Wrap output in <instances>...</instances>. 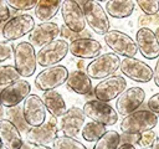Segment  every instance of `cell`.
<instances>
[{
	"label": "cell",
	"mask_w": 159,
	"mask_h": 149,
	"mask_svg": "<svg viewBox=\"0 0 159 149\" xmlns=\"http://www.w3.org/2000/svg\"><path fill=\"white\" fill-rule=\"evenodd\" d=\"M6 2L10 9L20 10V11H27V10L35 9L37 5L36 0H7Z\"/></svg>",
	"instance_id": "obj_32"
},
{
	"label": "cell",
	"mask_w": 159,
	"mask_h": 149,
	"mask_svg": "<svg viewBox=\"0 0 159 149\" xmlns=\"http://www.w3.org/2000/svg\"><path fill=\"white\" fill-rule=\"evenodd\" d=\"M157 139V135H155V132L152 129V130H147L144 133L140 134L139 137V140H138V145L140 148H152V145L154 144Z\"/></svg>",
	"instance_id": "obj_33"
},
{
	"label": "cell",
	"mask_w": 159,
	"mask_h": 149,
	"mask_svg": "<svg viewBox=\"0 0 159 149\" xmlns=\"http://www.w3.org/2000/svg\"><path fill=\"white\" fill-rule=\"evenodd\" d=\"M148 109L152 111L155 114H159V92L153 94L149 99H148Z\"/></svg>",
	"instance_id": "obj_37"
},
{
	"label": "cell",
	"mask_w": 159,
	"mask_h": 149,
	"mask_svg": "<svg viewBox=\"0 0 159 149\" xmlns=\"http://www.w3.org/2000/svg\"><path fill=\"white\" fill-rule=\"evenodd\" d=\"M22 114L25 122L30 128L40 127L45 123L46 119V107L43 101L37 94H30L26 97L22 104Z\"/></svg>",
	"instance_id": "obj_14"
},
{
	"label": "cell",
	"mask_w": 159,
	"mask_h": 149,
	"mask_svg": "<svg viewBox=\"0 0 159 149\" xmlns=\"http://www.w3.org/2000/svg\"><path fill=\"white\" fill-rule=\"evenodd\" d=\"M62 1L60 0H40L34 9L35 16L41 22H48L56 16L58 10H61Z\"/></svg>",
	"instance_id": "obj_25"
},
{
	"label": "cell",
	"mask_w": 159,
	"mask_h": 149,
	"mask_svg": "<svg viewBox=\"0 0 159 149\" xmlns=\"http://www.w3.org/2000/svg\"><path fill=\"white\" fill-rule=\"evenodd\" d=\"M58 128H57V120L55 117L51 115V118L45 122L40 127H32L26 132V140L27 143L35 145H47L50 143H53L57 138Z\"/></svg>",
	"instance_id": "obj_15"
},
{
	"label": "cell",
	"mask_w": 159,
	"mask_h": 149,
	"mask_svg": "<svg viewBox=\"0 0 159 149\" xmlns=\"http://www.w3.org/2000/svg\"><path fill=\"white\" fill-rule=\"evenodd\" d=\"M86 117H88L92 122L99 123L104 127L114 125L118 122V113L117 111L108 103L98 101V99H91L87 101L83 104L82 108Z\"/></svg>",
	"instance_id": "obj_6"
},
{
	"label": "cell",
	"mask_w": 159,
	"mask_h": 149,
	"mask_svg": "<svg viewBox=\"0 0 159 149\" xmlns=\"http://www.w3.org/2000/svg\"><path fill=\"white\" fill-rule=\"evenodd\" d=\"M103 40L106 45L113 51V53L124 57H135L138 53V47L135 41L119 30H109L104 36Z\"/></svg>",
	"instance_id": "obj_7"
},
{
	"label": "cell",
	"mask_w": 159,
	"mask_h": 149,
	"mask_svg": "<svg viewBox=\"0 0 159 149\" xmlns=\"http://www.w3.org/2000/svg\"><path fill=\"white\" fill-rule=\"evenodd\" d=\"M155 36H157L158 42H159V25H158V26H157V29H155Z\"/></svg>",
	"instance_id": "obj_44"
},
{
	"label": "cell",
	"mask_w": 159,
	"mask_h": 149,
	"mask_svg": "<svg viewBox=\"0 0 159 149\" xmlns=\"http://www.w3.org/2000/svg\"><path fill=\"white\" fill-rule=\"evenodd\" d=\"M67 88L77 94H89L92 92V81L82 70H73L67 78Z\"/></svg>",
	"instance_id": "obj_22"
},
{
	"label": "cell",
	"mask_w": 159,
	"mask_h": 149,
	"mask_svg": "<svg viewBox=\"0 0 159 149\" xmlns=\"http://www.w3.org/2000/svg\"><path fill=\"white\" fill-rule=\"evenodd\" d=\"M68 52H70V43L66 40L56 38V40L46 43L37 51V53H36L37 65H40L45 68L57 66V63H60L62 60H65V57L67 56Z\"/></svg>",
	"instance_id": "obj_5"
},
{
	"label": "cell",
	"mask_w": 159,
	"mask_h": 149,
	"mask_svg": "<svg viewBox=\"0 0 159 149\" xmlns=\"http://www.w3.org/2000/svg\"><path fill=\"white\" fill-rule=\"evenodd\" d=\"M158 115L149 109H138L124 117L120 122V130L124 134H142L152 130L158 124Z\"/></svg>",
	"instance_id": "obj_1"
},
{
	"label": "cell",
	"mask_w": 159,
	"mask_h": 149,
	"mask_svg": "<svg viewBox=\"0 0 159 149\" xmlns=\"http://www.w3.org/2000/svg\"><path fill=\"white\" fill-rule=\"evenodd\" d=\"M0 140L6 149H21L24 145L20 130L10 119L0 120Z\"/></svg>",
	"instance_id": "obj_21"
},
{
	"label": "cell",
	"mask_w": 159,
	"mask_h": 149,
	"mask_svg": "<svg viewBox=\"0 0 159 149\" xmlns=\"http://www.w3.org/2000/svg\"><path fill=\"white\" fill-rule=\"evenodd\" d=\"M14 46L9 41H0V65L14 55Z\"/></svg>",
	"instance_id": "obj_34"
},
{
	"label": "cell",
	"mask_w": 159,
	"mask_h": 149,
	"mask_svg": "<svg viewBox=\"0 0 159 149\" xmlns=\"http://www.w3.org/2000/svg\"><path fill=\"white\" fill-rule=\"evenodd\" d=\"M102 45L92 37L77 38L70 42V52L78 58H96L101 55Z\"/></svg>",
	"instance_id": "obj_20"
},
{
	"label": "cell",
	"mask_w": 159,
	"mask_h": 149,
	"mask_svg": "<svg viewBox=\"0 0 159 149\" xmlns=\"http://www.w3.org/2000/svg\"><path fill=\"white\" fill-rule=\"evenodd\" d=\"M35 20L31 15L29 14H20L16 15L14 17H11L2 27V37L5 38V41H15L19 40L21 37H24L25 35H30V32L34 30L35 27Z\"/></svg>",
	"instance_id": "obj_10"
},
{
	"label": "cell",
	"mask_w": 159,
	"mask_h": 149,
	"mask_svg": "<svg viewBox=\"0 0 159 149\" xmlns=\"http://www.w3.org/2000/svg\"><path fill=\"white\" fill-rule=\"evenodd\" d=\"M119 70L125 77L134 82L147 83L150 79H153L152 67L144 61L137 60L135 57H124L120 61Z\"/></svg>",
	"instance_id": "obj_12"
},
{
	"label": "cell",
	"mask_w": 159,
	"mask_h": 149,
	"mask_svg": "<svg viewBox=\"0 0 159 149\" xmlns=\"http://www.w3.org/2000/svg\"><path fill=\"white\" fill-rule=\"evenodd\" d=\"M84 113L78 107H71L60 119V130L66 137H77L80 132H82L84 123Z\"/></svg>",
	"instance_id": "obj_18"
},
{
	"label": "cell",
	"mask_w": 159,
	"mask_h": 149,
	"mask_svg": "<svg viewBox=\"0 0 159 149\" xmlns=\"http://www.w3.org/2000/svg\"><path fill=\"white\" fill-rule=\"evenodd\" d=\"M20 73L16 71L15 66L0 65V86H9L14 82L20 81Z\"/></svg>",
	"instance_id": "obj_28"
},
{
	"label": "cell",
	"mask_w": 159,
	"mask_h": 149,
	"mask_svg": "<svg viewBox=\"0 0 159 149\" xmlns=\"http://www.w3.org/2000/svg\"><path fill=\"white\" fill-rule=\"evenodd\" d=\"M83 34H84V31H83L82 34H75V32L70 31L65 25L60 26V35L62 36V40H71V41H75V40H77V38H84V37L81 36V35H83Z\"/></svg>",
	"instance_id": "obj_35"
},
{
	"label": "cell",
	"mask_w": 159,
	"mask_h": 149,
	"mask_svg": "<svg viewBox=\"0 0 159 149\" xmlns=\"http://www.w3.org/2000/svg\"><path fill=\"white\" fill-rule=\"evenodd\" d=\"M41 98L43 101V104L46 107V111H48L52 117L61 118L67 112L66 102H65L62 94L58 93L57 91L53 89V91L43 92Z\"/></svg>",
	"instance_id": "obj_23"
},
{
	"label": "cell",
	"mask_w": 159,
	"mask_h": 149,
	"mask_svg": "<svg viewBox=\"0 0 159 149\" xmlns=\"http://www.w3.org/2000/svg\"><path fill=\"white\" fill-rule=\"evenodd\" d=\"M52 144H53V149H87L80 140L66 135L57 137Z\"/></svg>",
	"instance_id": "obj_29"
},
{
	"label": "cell",
	"mask_w": 159,
	"mask_h": 149,
	"mask_svg": "<svg viewBox=\"0 0 159 149\" xmlns=\"http://www.w3.org/2000/svg\"><path fill=\"white\" fill-rule=\"evenodd\" d=\"M135 4L147 16H154L159 12V1L158 0H137Z\"/></svg>",
	"instance_id": "obj_31"
},
{
	"label": "cell",
	"mask_w": 159,
	"mask_h": 149,
	"mask_svg": "<svg viewBox=\"0 0 159 149\" xmlns=\"http://www.w3.org/2000/svg\"><path fill=\"white\" fill-rule=\"evenodd\" d=\"M145 99V92L140 87L127 88L116 101V111L118 114L127 117L130 113L138 111Z\"/></svg>",
	"instance_id": "obj_13"
},
{
	"label": "cell",
	"mask_w": 159,
	"mask_h": 149,
	"mask_svg": "<svg viewBox=\"0 0 159 149\" xmlns=\"http://www.w3.org/2000/svg\"><path fill=\"white\" fill-rule=\"evenodd\" d=\"M61 15L63 25L75 34H82L86 29V19L78 1L65 0L61 5Z\"/></svg>",
	"instance_id": "obj_11"
},
{
	"label": "cell",
	"mask_w": 159,
	"mask_h": 149,
	"mask_svg": "<svg viewBox=\"0 0 159 149\" xmlns=\"http://www.w3.org/2000/svg\"><path fill=\"white\" fill-rule=\"evenodd\" d=\"M106 127L99 124V123H96V122H88L83 125L82 128V137L84 140L87 142H97L104 133H106Z\"/></svg>",
	"instance_id": "obj_27"
},
{
	"label": "cell",
	"mask_w": 159,
	"mask_h": 149,
	"mask_svg": "<svg viewBox=\"0 0 159 149\" xmlns=\"http://www.w3.org/2000/svg\"><path fill=\"white\" fill-rule=\"evenodd\" d=\"M120 145V134L116 130H107L93 145L92 149H118Z\"/></svg>",
	"instance_id": "obj_26"
},
{
	"label": "cell",
	"mask_w": 159,
	"mask_h": 149,
	"mask_svg": "<svg viewBox=\"0 0 159 149\" xmlns=\"http://www.w3.org/2000/svg\"><path fill=\"white\" fill-rule=\"evenodd\" d=\"M2 117H4V106L0 103V120H1V119H4Z\"/></svg>",
	"instance_id": "obj_43"
},
{
	"label": "cell",
	"mask_w": 159,
	"mask_h": 149,
	"mask_svg": "<svg viewBox=\"0 0 159 149\" xmlns=\"http://www.w3.org/2000/svg\"><path fill=\"white\" fill-rule=\"evenodd\" d=\"M152 149H159V137H157V139H155L154 144L152 145Z\"/></svg>",
	"instance_id": "obj_41"
},
{
	"label": "cell",
	"mask_w": 159,
	"mask_h": 149,
	"mask_svg": "<svg viewBox=\"0 0 159 149\" xmlns=\"http://www.w3.org/2000/svg\"><path fill=\"white\" fill-rule=\"evenodd\" d=\"M32 149H53V148H50L47 145H35Z\"/></svg>",
	"instance_id": "obj_42"
},
{
	"label": "cell",
	"mask_w": 159,
	"mask_h": 149,
	"mask_svg": "<svg viewBox=\"0 0 159 149\" xmlns=\"http://www.w3.org/2000/svg\"><path fill=\"white\" fill-rule=\"evenodd\" d=\"M133 0H109L106 2V12L114 19L129 17L134 11Z\"/></svg>",
	"instance_id": "obj_24"
},
{
	"label": "cell",
	"mask_w": 159,
	"mask_h": 149,
	"mask_svg": "<svg viewBox=\"0 0 159 149\" xmlns=\"http://www.w3.org/2000/svg\"><path fill=\"white\" fill-rule=\"evenodd\" d=\"M1 147H2V143H1V140H0V149H1Z\"/></svg>",
	"instance_id": "obj_45"
},
{
	"label": "cell",
	"mask_w": 159,
	"mask_h": 149,
	"mask_svg": "<svg viewBox=\"0 0 159 149\" xmlns=\"http://www.w3.org/2000/svg\"><path fill=\"white\" fill-rule=\"evenodd\" d=\"M10 7L6 1L0 0V24L1 22H7L10 20Z\"/></svg>",
	"instance_id": "obj_36"
},
{
	"label": "cell",
	"mask_w": 159,
	"mask_h": 149,
	"mask_svg": "<svg viewBox=\"0 0 159 149\" xmlns=\"http://www.w3.org/2000/svg\"><path fill=\"white\" fill-rule=\"evenodd\" d=\"M120 61L119 56L113 52L102 53L87 65L86 73L91 79H106L114 76L120 67Z\"/></svg>",
	"instance_id": "obj_3"
},
{
	"label": "cell",
	"mask_w": 159,
	"mask_h": 149,
	"mask_svg": "<svg viewBox=\"0 0 159 149\" xmlns=\"http://www.w3.org/2000/svg\"><path fill=\"white\" fill-rule=\"evenodd\" d=\"M14 66L21 77H31L37 66L35 47L29 41L19 42L14 48Z\"/></svg>",
	"instance_id": "obj_4"
},
{
	"label": "cell",
	"mask_w": 159,
	"mask_h": 149,
	"mask_svg": "<svg viewBox=\"0 0 159 149\" xmlns=\"http://www.w3.org/2000/svg\"><path fill=\"white\" fill-rule=\"evenodd\" d=\"M118 149H135V147L132 144H120L118 147Z\"/></svg>",
	"instance_id": "obj_40"
},
{
	"label": "cell",
	"mask_w": 159,
	"mask_h": 149,
	"mask_svg": "<svg viewBox=\"0 0 159 149\" xmlns=\"http://www.w3.org/2000/svg\"><path fill=\"white\" fill-rule=\"evenodd\" d=\"M135 43L140 55L147 60L159 57V42L155 32L149 27H140L135 34Z\"/></svg>",
	"instance_id": "obj_17"
},
{
	"label": "cell",
	"mask_w": 159,
	"mask_h": 149,
	"mask_svg": "<svg viewBox=\"0 0 159 149\" xmlns=\"http://www.w3.org/2000/svg\"><path fill=\"white\" fill-rule=\"evenodd\" d=\"M127 89V81L123 76L114 74L106 79H102L93 88V94L96 99L102 102H111L118 98Z\"/></svg>",
	"instance_id": "obj_9"
},
{
	"label": "cell",
	"mask_w": 159,
	"mask_h": 149,
	"mask_svg": "<svg viewBox=\"0 0 159 149\" xmlns=\"http://www.w3.org/2000/svg\"><path fill=\"white\" fill-rule=\"evenodd\" d=\"M140 134H122L120 135V144H132L134 145L135 143L138 144Z\"/></svg>",
	"instance_id": "obj_38"
},
{
	"label": "cell",
	"mask_w": 159,
	"mask_h": 149,
	"mask_svg": "<svg viewBox=\"0 0 159 149\" xmlns=\"http://www.w3.org/2000/svg\"><path fill=\"white\" fill-rule=\"evenodd\" d=\"M153 81H154L155 86L159 87V57H158V60H157L155 68L153 70Z\"/></svg>",
	"instance_id": "obj_39"
},
{
	"label": "cell",
	"mask_w": 159,
	"mask_h": 149,
	"mask_svg": "<svg viewBox=\"0 0 159 149\" xmlns=\"http://www.w3.org/2000/svg\"><path fill=\"white\" fill-rule=\"evenodd\" d=\"M31 86L26 79H20L6 86L0 91V103L6 108L17 107V104L30 96Z\"/></svg>",
	"instance_id": "obj_16"
},
{
	"label": "cell",
	"mask_w": 159,
	"mask_h": 149,
	"mask_svg": "<svg viewBox=\"0 0 159 149\" xmlns=\"http://www.w3.org/2000/svg\"><path fill=\"white\" fill-rule=\"evenodd\" d=\"M60 35V26L56 22H40L34 27L29 35V42L35 46H45L46 43L53 41Z\"/></svg>",
	"instance_id": "obj_19"
},
{
	"label": "cell",
	"mask_w": 159,
	"mask_h": 149,
	"mask_svg": "<svg viewBox=\"0 0 159 149\" xmlns=\"http://www.w3.org/2000/svg\"><path fill=\"white\" fill-rule=\"evenodd\" d=\"M7 114H9L10 122H12L20 132H27L30 129V128H27L29 125L25 122V118H24V114H22V109H20L19 107H14V108H10L7 111Z\"/></svg>",
	"instance_id": "obj_30"
},
{
	"label": "cell",
	"mask_w": 159,
	"mask_h": 149,
	"mask_svg": "<svg viewBox=\"0 0 159 149\" xmlns=\"http://www.w3.org/2000/svg\"><path fill=\"white\" fill-rule=\"evenodd\" d=\"M81 5L86 24L89 26V29L97 34V35H106L109 31L111 22L108 19V14L102 7V5L98 1L93 0H86V1H78Z\"/></svg>",
	"instance_id": "obj_2"
},
{
	"label": "cell",
	"mask_w": 159,
	"mask_h": 149,
	"mask_svg": "<svg viewBox=\"0 0 159 149\" xmlns=\"http://www.w3.org/2000/svg\"><path fill=\"white\" fill-rule=\"evenodd\" d=\"M68 74H70V72L66 68V66L57 65V66L47 67V68L42 70L36 76L35 86L37 89H40L42 92L53 91L57 87H60L67 82Z\"/></svg>",
	"instance_id": "obj_8"
}]
</instances>
